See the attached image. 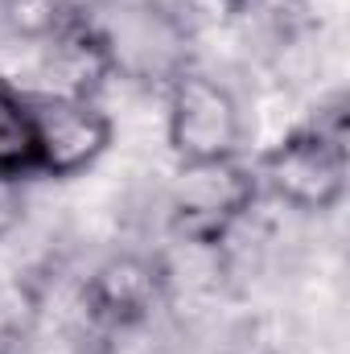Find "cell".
Returning a JSON list of instances; mask_svg holds the SVG:
<instances>
[{"label": "cell", "instance_id": "1", "mask_svg": "<svg viewBox=\"0 0 350 354\" xmlns=\"http://www.w3.org/2000/svg\"><path fill=\"white\" fill-rule=\"evenodd\" d=\"M252 169L276 202L301 214H330L342 206L350 181V124L347 99L334 95L305 124L256 153Z\"/></svg>", "mask_w": 350, "mask_h": 354}, {"label": "cell", "instance_id": "2", "mask_svg": "<svg viewBox=\"0 0 350 354\" xmlns=\"http://www.w3.org/2000/svg\"><path fill=\"white\" fill-rule=\"evenodd\" d=\"M91 21L116 79L165 91L181 71L194 66V33L185 17L161 0H128L103 17L91 12Z\"/></svg>", "mask_w": 350, "mask_h": 354}, {"label": "cell", "instance_id": "9", "mask_svg": "<svg viewBox=\"0 0 350 354\" xmlns=\"http://www.w3.org/2000/svg\"><path fill=\"white\" fill-rule=\"evenodd\" d=\"M305 0H223V12L243 25H288Z\"/></svg>", "mask_w": 350, "mask_h": 354}, {"label": "cell", "instance_id": "8", "mask_svg": "<svg viewBox=\"0 0 350 354\" xmlns=\"http://www.w3.org/2000/svg\"><path fill=\"white\" fill-rule=\"evenodd\" d=\"M79 8L71 0H0V33L12 41H37L46 46L66 29V21Z\"/></svg>", "mask_w": 350, "mask_h": 354}, {"label": "cell", "instance_id": "6", "mask_svg": "<svg viewBox=\"0 0 350 354\" xmlns=\"http://www.w3.org/2000/svg\"><path fill=\"white\" fill-rule=\"evenodd\" d=\"M169 297V268L149 252H116L83 280V313L91 326L124 334L157 317Z\"/></svg>", "mask_w": 350, "mask_h": 354}, {"label": "cell", "instance_id": "7", "mask_svg": "<svg viewBox=\"0 0 350 354\" xmlns=\"http://www.w3.org/2000/svg\"><path fill=\"white\" fill-rule=\"evenodd\" d=\"M0 177L29 181L37 177V132H33V95L0 79Z\"/></svg>", "mask_w": 350, "mask_h": 354}, {"label": "cell", "instance_id": "5", "mask_svg": "<svg viewBox=\"0 0 350 354\" xmlns=\"http://www.w3.org/2000/svg\"><path fill=\"white\" fill-rule=\"evenodd\" d=\"M29 95L37 132V177L71 181L99 165V157L116 140V124L99 107V99H75L54 91H29Z\"/></svg>", "mask_w": 350, "mask_h": 354}, {"label": "cell", "instance_id": "10", "mask_svg": "<svg viewBox=\"0 0 350 354\" xmlns=\"http://www.w3.org/2000/svg\"><path fill=\"white\" fill-rule=\"evenodd\" d=\"M21 223H25V189H21V181L0 177V243H4Z\"/></svg>", "mask_w": 350, "mask_h": 354}, {"label": "cell", "instance_id": "4", "mask_svg": "<svg viewBox=\"0 0 350 354\" xmlns=\"http://www.w3.org/2000/svg\"><path fill=\"white\" fill-rule=\"evenodd\" d=\"M260 194V177L243 157L177 165L169 185V227L185 243L214 248L235 231V223L248 218Z\"/></svg>", "mask_w": 350, "mask_h": 354}, {"label": "cell", "instance_id": "3", "mask_svg": "<svg viewBox=\"0 0 350 354\" xmlns=\"http://www.w3.org/2000/svg\"><path fill=\"white\" fill-rule=\"evenodd\" d=\"M165 140L177 165L231 161L248 149V124L235 91L190 66L165 87Z\"/></svg>", "mask_w": 350, "mask_h": 354}]
</instances>
